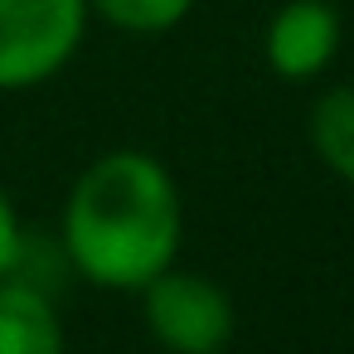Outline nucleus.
Returning <instances> with one entry per match:
<instances>
[{
  "label": "nucleus",
  "instance_id": "nucleus-1",
  "mask_svg": "<svg viewBox=\"0 0 354 354\" xmlns=\"http://www.w3.org/2000/svg\"><path fill=\"white\" fill-rule=\"evenodd\" d=\"M185 204L170 165L151 151H107L68 185L59 214L64 262L97 291H141L175 267Z\"/></svg>",
  "mask_w": 354,
  "mask_h": 354
},
{
  "label": "nucleus",
  "instance_id": "nucleus-2",
  "mask_svg": "<svg viewBox=\"0 0 354 354\" xmlns=\"http://www.w3.org/2000/svg\"><path fill=\"white\" fill-rule=\"evenodd\" d=\"M83 35V0H0V93H30L59 78Z\"/></svg>",
  "mask_w": 354,
  "mask_h": 354
},
{
  "label": "nucleus",
  "instance_id": "nucleus-3",
  "mask_svg": "<svg viewBox=\"0 0 354 354\" xmlns=\"http://www.w3.org/2000/svg\"><path fill=\"white\" fill-rule=\"evenodd\" d=\"M141 320L165 354H223L238 335L233 296L185 267H165L141 286Z\"/></svg>",
  "mask_w": 354,
  "mask_h": 354
},
{
  "label": "nucleus",
  "instance_id": "nucleus-4",
  "mask_svg": "<svg viewBox=\"0 0 354 354\" xmlns=\"http://www.w3.org/2000/svg\"><path fill=\"white\" fill-rule=\"evenodd\" d=\"M339 10L330 0H286V6L267 20L262 35V59L277 78L286 83H310L320 78L335 54H339Z\"/></svg>",
  "mask_w": 354,
  "mask_h": 354
},
{
  "label": "nucleus",
  "instance_id": "nucleus-5",
  "mask_svg": "<svg viewBox=\"0 0 354 354\" xmlns=\"http://www.w3.org/2000/svg\"><path fill=\"white\" fill-rule=\"evenodd\" d=\"M64 320L49 286L10 272L0 277V354H64Z\"/></svg>",
  "mask_w": 354,
  "mask_h": 354
},
{
  "label": "nucleus",
  "instance_id": "nucleus-6",
  "mask_svg": "<svg viewBox=\"0 0 354 354\" xmlns=\"http://www.w3.org/2000/svg\"><path fill=\"white\" fill-rule=\"evenodd\" d=\"M310 151L320 156V165L354 185V88H330L310 102Z\"/></svg>",
  "mask_w": 354,
  "mask_h": 354
},
{
  "label": "nucleus",
  "instance_id": "nucleus-7",
  "mask_svg": "<svg viewBox=\"0 0 354 354\" xmlns=\"http://www.w3.org/2000/svg\"><path fill=\"white\" fill-rule=\"evenodd\" d=\"M88 20H102L122 35H170L189 20L194 0H83Z\"/></svg>",
  "mask_w": 354,
  "mask_h": 354
},
{
  "label": "nucleus",
  "instance_id": "nucleus-8",
  "mask_svg": "<svg viewBox=\"0 0 354 354\" xmlns=\"http://www.w3.org/2000/svg\"><path fill=\"white\" fill-rule=\"evenodd\" d=\"M20 248H25V223H20V214H15L10 189L0 185V277H10V272H15Z\"/></svg>",
  "mask_w": 354,
  "mask_h": 354
}]
</instances>
